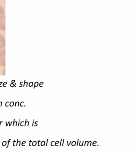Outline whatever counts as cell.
Listing matches in <instances>:
<instances>
[{
    "mask_svg": "<svg viewBox=\"0 0 137 154\" xmlns=\"http://www.w3.org/2000/svg\"><path fill=\"white\" fill-rule=\"evenodd\" d=\"M5 49L0 51V65L3 67L5 66Z\"/></svg>",
    "mask_w": 137,
    "mask_h": 154,
    "instance_id": "obj_1",
    "label": "cell"
},
{
    "mask_svg": "<svg viewBox=\"0 0 137 154\" xmlns=\"http://www.w3.org/2000/svg\"><path fill=\"white\" fill-rule=\"evenodd\" d=\"M5 15H3L0 16V30L5 31L6 29Z\"/></svg>",
    "mask_w": 137,
    "mask_h": 154,
    "instance_id": "obj_2",
    "label": "cell"
},
{
    "mask_svg": "<svg viewBox=\"0 0 137 154\" xmlns=\"http://www.w3.org/2000/svg\"><path fill=\"white\" fill-rule=\"evenodd\" d=\"M5 38L4 36L0 34V49H4L5 46Z\"/></svg>",
    "mask_w": 137,
    "mask_h": 154,
    "instance_id": "obj_3",
    "label": "cell"
},
{
    "mask_svg": "<svg viewBox=\"0 0 137 154\" xmlns=\"http://www.w3.org/2000/svg\"><path fill=\"white\" fill-rule=\"evenodd\" d=\"M5 11L4 8L2 6H0V16H1L4 15Z\"/></svg>",
    "mask_w": 137,
    "mask_h": 154,
    "instance_id": "obj_4",
    "label": "cell"
},
{
    "mask_svg": "<svg viewBox=\"0 0 137 154\" xmlns=\"http://www.w3.org/2000/svg\"><path fill=\"white\" fill-rule=\"evenodd\" d=\"M7 143V142L5 141L3 142V143H2V145H3V146H5V145H6Z\"/></svg>",
    "mask_w": 137,
    "mask_h": 154,
    "instance_id": "obj_5",
    "label": "cell"
},
{
    "mask_svg": "<svg viewBox=\"0 0 137 154\" xmlns=\"http://www.w3.org/2000/svg\"><path fill=\"white\" fill-rule=\"evenodd\" d=\"M37 144V142L36 141H33V143H32V145L33 146H35Z\"/></svg>",
    "mask_w": 137,
    "mask_h": 154,
    "instance_id": "obj_6",
    "label": "cell"
},
{
    "mask_svg": "<svg viewBox=\"0 0 137 154\" xmlns=\"http://www.w3.org/2000/svg\"><path fill=\"white\" fill-rule=\"evenodd\" d=\"M14 103L13 102H11L10 104H9V105H10V106H13L14 105Z\"/></svg>",
    "mask_w": 137,
    "mask_h": 154,
    "instance_id": "obj_7",
    "label": "cell"
},
{
    "mask_svg": "<svg viewBox=\"0 0 137 154\" xmlns=\"http://www.w3.org/2000/svg\"><path fill=\"white\" fill-rule=\"evenodd\" d=\"M38 82H35V85H34V88H35L36 87H37L38 86Z\"/></svg>",
    "mask_w": 137,
    "mask_h": 154,
    "instance_id": "obj_8",
    "label": "cell"
},
{
    "mask_svg": "<svg viewBox=\"0 0 137 154\" xmlns=\"http://www.w3.org/2000/svg\"><path fill=\"white\" fill-rule=\"evenodd\" d=\"M45 141H42L41 143V146H44L45 144Z\"/></svg>",
    "mask_w": 137,
    "mask_h": 154,
    "instance_id": "obj_9",
    "label": "cell"
},
{
    "mask_svg": "<svg viewBox=\"0 0 137 154\" xmlns=\"http://www.w3.org/2000/svg\"><path fill=\"white\" fill-rule=\"evenodd\" d=\"M33 82H30L29 84V86L32 87L33 85Z\"/></svg>",
    "mask_w": 137,
    "mask_h": 154,
    "instance_id": "obj_10",
    "label": "cell"
},
{
    "mask_svg": "<svg viewBox=\"0 0 137 154\" xmlns=\"http://www.w3.org/2000/svg\"><path fill=\"white\" fill-rule=\"evenodd\" d=\"M9 102H6V104H5L6 106L8 107V106H9V105H8V104H9Z\"/></svg>",
    "mask_w": 137,
    "mask_h": 154,
    "instance_id": "obj_11",
    "label": "cell"
},
{
    "mask_svg": "<svg viewBox=\"0 0 137 154\" xmlns=\"http://www.w3.org/2000/svg\"><path fill=\"white\" fill-rule=\"evenodd\" d=\"M11 140V139H9V140L8 141V146H7V147L6 148H8V147L9 146V142H11L10 141V140Z\"/></svg>",
    "mask_w": 137,
    "mask_h": 154,
    "instance_id": "obj_12",
    "label": "cell"
},
{
    "mask_svg": "<svg viewBox=\"0 0 137 154\" xmlns=\"http://www.w3.org/2000/svg\"><path fill=\"white\" fill-rule=\"evenodd\" d=\"M12 123V122H11V124H10V125H9V126H11V125ZM8 124H9V122H8ZM8 124H6L7 126H8Z\"/></svg>",
    "mask_w": 137,
    "mask_h": 154,
    "instance_id": "obj_13",
    "label": "cell"
},
{
    "mask_svg": "<svg viewBox=\"0 0 137 154\" xmlns=\"http://www.w3.org/2000/svg\"><path fill=\"white\" fill-rule=\"evenodd\" d=\"M11 87H13V86H15V87H16L15 86V85H13V84H11Z\"/></svg>",
    "mask_w": 137,
    "mask_h": 154,
    "instance_id": "obj_14",
    "label": "cell"
},
{
    "mask_svg": "<svg viewBox=\"0 0 137 154\" xmlns=\"http://www.w3.org/2000/svg\"><path fill=\"white\" fill-rule=\"evenodd\" d=\"M27 119H26V122H25V125L24 126H26V123H27Z\"/></svg>",
    "mask_w": 137,
    "mask_h": 154,
    "instance_id": "obj_15",
    "label": "cell"
},
{
    "mask_svg": "<svg viewBox=\"0 0 137 154\" xmlns=\"http://www.w3.org/2000/svg\"><path fill=\"white\" fill-rule=\"evenodd\" d=\"M31 142H32V140H30V144H29L30 146H31Z\"/></svg>",
    "mask_w": 137,
    "mask_h": 154,
    "instance_id": "obj_16",
    "label": "cell"
},
{
    "mask_svg": "<svg viewBox=\"0 0 137 154\" xmlns=\"http://www.w3.org/2000/svg\"><path fill=\"white\" fill-rule=\"evenodd\" d=\"M15 140H14V146H15Z\"/></svg>",
    "mask_w": 137,
    "mask_h": 154,
    "instance_id": "obj_17",
    "label": "cell"
},
{
    "mask_svg": "<svg viewBox=\"0 0 137 154\" xmlns=\"http://www.w3.org/2000/svg\"><path fill=\"white\" fill-rule=\"evenodd\" d=\"M40 142V140H38V146H39V143Z\"/></svg>",
    "mask_w": 137,
    "mask_h": 154,
    "instance_id": "obj_18",
    "label": "cell"
},
{
    "mask_svg": "<svg viewBox=\"0 0 137 154\" xmlns=\"http://www.w3.org/2000/svg\"><path fill=\"white\" fill-rule=\"evenodd\" d=\"M26 143V141H23V143H22V145L23 144H24V143Z\"/></svg>",
    "mask_w": 137,
    "mask_h": 154,
    "instance_id": "obj_19",
    "label": "cell"
},
{
    "mask_svg": "<svg viewBox=\"0 0 137 154\" xmlns=\"http://www.w3.org/2000/svg\"><path fill=\"white\" fill-rule=\"evenodd\" d=\"M7 83V82L4 83V84H3V86H4V85H5V84H6Z\"/></svg>",
    "mask_w": 137,
    "mask_h": 154,
    "instance_id": "obj_20",
    "label": "cell"
},
{
    "mask_svg": "<svg viewBox=\"0 0 137 154\" xmlns=\"http://www.w3.org/2000/svg\"><path fill=\"white\" fill-rule=\"evenodd\" d=\"M3 122V121L1 122H0V126H1V123H2Z\"/></svg>",
    "mask_w": 137,
    "mask_h": 154,
    "instance_id": "obj_21",
    "label": "cell"
},
{
    "mask_svg": "<svg viewBox=\"0 0 137 154\" xmlns=\"http://www.w3.org/2000/svg\"><path fill=\"white\" fill-rule=\"evenodd\" d=\"M33 124H34V122H33V124H32V126H33Z\"/></svg>",
    "mask_w": 137,
    "mask_h": 154,
    "instance_id": "obj_22",
    "label": "cell"
},
{
    "mask_svg": "<svg viewBox=\"0 0 137 154\" xmlns=\"http://www.w3.org/2000/svg\"><path fill=\"white\" fill-rule=\"evenodd\" d=\"M20 122H19L18 125V126H19V125H20Z\"/></svg>",
    "mask_w": 137,
    "mask_h": 154,
    "instance_id": "obj_23",
    "label": "cell"
}]
</instances>
